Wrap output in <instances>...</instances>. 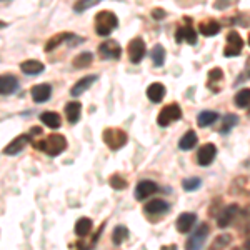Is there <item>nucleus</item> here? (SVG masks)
<instances>
[{"instance_id":"9d476101","label":"nucleus","mask_w":250,"mask_h":250,"mask_svg":"<svg viewBox=\"0 0 250 250\" xmlns=\"http://www.w3.org/2000/svg\"><path fill=\"white\" fill-rule=\"evenodd\" d=\"M217 155V147L213 144H205L197 152V162L200 167H208Z\"/></svg>"},{"instance_id":"c756f323","label":"nucleus","mask_w":250,"mask_h":250,"mask_svg":"<svg viewBox=\"0 0 250 250\" xmlns=\"http://www.w3.org/2000/svg\"><path fill=\"white\" fill-rule=\"evenodd\" d=\"M150 59H152V62H154L155 67L164 65V62H165V48L160 45V43L154 45V48L150 50Z\"/></svg>"},{"instance_id":"a211bd4d","label":"nucleus","mask_w":250,"mask_h":250,"mask_svg":"<svg viewBox=\"0 0 250 250\" xmlns=\"http://www.w3.org/2000/svg\"><path fill=\"white\" fill-rule=\"evenodd\" d=\"M97 80V75H87V77L80 79L79 82H75V85L72 87L70 94L74 97H79V95H83V92H87L88 88H90L92 85H94V82Z\"/></svg>"},{"instance_id":"c85d7f7f","label":"nucleus","mask_w":250,"mask_h":250,"mask_svg":"<svg viewBox=\"0 0 250 250\" xmlns=\"http://www.w3.org/2000/svg\"><path fill=\"white\" fill-rule=\"evenodd\" d=\"M92 60H94V54L92 52H82V54H79L77 57L72 60V65L74 68H85L92 63Z\"/></svg>"},{"instance_id":"bb28decb","label":"nucleus","mask_w":250,"mask_h":250,"mask_svg":"<svg viewBox=\"0 0 250 250\" xmlns=\"http://www.w3.org/2000/svg\"><path fill=\"white\" fill-rule=\"evenodd\" d=\"M237 122H239V117H237L235 114H225L224 119H222V124H220L219 132H220L222 135L229 134V132H230L232 128L237 125Z\"/></svg>"},{"instance_id":"cd10ccee","label":"nucleus","mask_w":250,"mask_h":250,"mask_svg":"<svg viewBox=\"0 0 250 250\" xmlns=\"http://www.w3.org/2000/svg\"><path fill=\"white\" fill-rule=\"evenodd\" d=\"M40 120L50 128H59L62 125V120H60L57 112H43V114H40Z\"/></svg>"},{"instance_id":"7ed1b4c3","label":"nucleus","mask_w":250,"mask_h":250,"mask_svg":"<svg viewBox=\"0 0 250 250\" xmlns=\"http://www.w3.org/2000/svg\"><path fill=\"white\" fill-rule=\"evenodd\" d=\"M102 139L110 150H119V148H122L124 145L127 144L128 137L122 128L112 127V128H105V130H104Z\"/></svg>"},{"instance_id":"9b49d317","label":"nucleus","mask_w":250,"mask_h":250,"mask_svg":"<svg viewBox=\"0 0 250 250\" xmlns=\"http://www.w3.org/2000/svg\"><path fill=\"white\" fill-rule=\"evenodd\" d=\"M157 192H159V185L155 182H152V180H142V182H139L135 187V199L145 200Z\"/></svg>"},{"instance_id":"2f4dec72","label":"nucleus","mask_w":250,"mask_h":250,"mask_svg":"<svg viewBox=\"0 0 250 250\" xmlns=\"http://www.w3.org/2000/svg\"><path fill=\"white\" fill-rule=\"evenodd\" d=\"M230 242H232V235H229V233H222V235H219L215 240L212 242V245L208 247V250H224L230 245Z\"/></svg>"},{"instance_id":"aec40b11","label":"nucleus","mask_w":250,"mask_h":250,"mask_svg":"<svg viewBox=\"0 0 250 250\" xmlns=\"http://www.w3.org/2000/svg\"><path fill=\"white\" fill-rule=\"evenodd\" d=\"M20 70L25 75H39L45 70V65L39 60H25V62L20 63Z\"/></svg>"},{"instance_id":"473e14b6","label":"nucleus","mask_w":250,"mask_h":250,"mask_svg":"<svg viewBox=\"0 0 250 250\" xmlns=\"http://www.w3.org/2000/svg\"><path fill=\"white\" fill-rule=\"evenodd\" d=\"M127 237H128V229L125 225H117L114 232H112V242L115 245L124 244V240H127Z\"/></svg>"},{"instance_id":"6ab92c4d","label":"nucleus","mask_w":250,"mask_h":250,"mask_svg":"<svg viewBox=\"0 0 250 250\" xmlns=\"http://www.w3.org/2000/svg\"><path fill=\"white\" fill-rule=\"evenodd\" d=\"M165 94H167V88H165L162 83L155 82V83H150V85L147 87V97L150 102L154 104H160L164 100Z\"/></svg>"},{"instance_id":"6e6552de","label":"nucleus","mask_w":250,"mask_h":250,"mask_svg":"<svg viewBox=\"0 0 250 250\" xmlns=\"http://www.w3.org/2000/svg\"><path fill=\"white\" fill-rule=\"evenodd\" d=\"M145 52H147V47H145V42L142 37H135L128 42L127 54H128V59H130L132 63L142 62V59L145 57Z\"/></svg>"},{"instance_id":"412c9836","label":"nucleus","mask_w":250,"mask_h":250,"mask_svg":"<svg viewBox=\"0 0 250 250\" xmlns=\"http://www.w3.org/2000/svg\"><path fill=\"white\" fill-rule=\"evenodd\" d=\"M65 115H67V120L70 124H77L80 120V115H82V104L80 102H68L65 105Z\"/></svg>"},{"instance_id":"f03ea898","label":"nucleus","mask_w":250,"mask_h":250,"mask_svg":"<svg viewBox=\"0 0 250 250\" xmlns=\"http://www.w3.org/2000/svg\"><path fill=\"white\" fill-rule=\"evenodd\" d=\"M119 25V19L114 12L110 10H102L95 15V32L100 37H107Z\"/></svg>"},{"instance_id":"dca6fc26","label":"nucleus","mask_w":250,"mask_h":250,"mask_svg":"<svg viewBox=\"0 0 250 250\" xmlns=\"http://www.w3.org/2000/svg\"><path fill=\"white\" fill-rule=\"evenodd\" d=\"M237 212H239V207H237L235 204L225 207L224 210L217 215V224H219V227H222V229L229 227V225H230V222L233 220V217L237 215Z\"/></svg>"},{"instance_id":"c9c22d12","label":"nucleus","mask_w":250,"mask_h":250,"mask_svg":"<svg viewBox=\"0 0 250 250\" xmlns=\"http://www.w3.org/2000/svg\"><path fill=\"white\" fill-rule=\"evenodd\" d=\"M222 79H224V72H222V68L215 67L208 72V85H210L212 82H220Z\"/></svg>"},{"instance_id":"4c0bfd02","label":"nucleus","mask_w":250,"mask_h":250,"mask_svg":"<svg viewBox=\"0 0 250 250\" xmlns=\"http://www.w3.org/2000/svg\"><path fill=\"white\" fill-rule=\"evenodd\" d=\"M152 17H154L155 20H162L167 17V12L162 10V9H154L152 10Z\"/></svg>"},{"instance_id":"a878e982","label":"nucleus","mask_w":250,"mask_h":250,"mask_svg":"<svg viewBox=\"0 0 250 250\" xmlns=\"http://www.w3.org/2000/svg\"><path fill=\"white\" fill-rule=\"evenodd\" d=\"M74 35L70 34V32H60V34L54 35V37L48 39V42L45 43V52H52L55 47H59L62 42H65V40H70Z\"/></svg>"},{"instance_id":"5701e85b","label":"nucleus","mask_w":250,"mask_h":250,"mask_svg":"<svg viewBox=\"0 0 250 250\" xmlns=\"http://www.w3.org/2000/svg\"><path fill=\"white\" fill-rule=\"evenodd\" d=\"M92 229H94V222H92L90 219H87V217H82V219H79L77 222H75V235L79 237H87L88 233L92 232Z\"/></svg>"},{"instance_id":"f704fd0d","label":"nucleus","mask_w":250,"mask_h":250,"mask_svg":"<svg viewBox=\"0 0 250 250\" xmlns=\"http://www.w3.org/2000/svg\"><path fill=\"white\" fill-rule=\"evenodd\" d=\"M108 184H110V187L115 188V190H125V188H127V185H128L127 180H125L124 177H120V175H112L110 180H108Z\"/></svg>"},{"instance_id":"f3484780","label":"nucleus","mask_w":250,"mask_h":250,"mask_svg":"<svg viewBox=\"0 0 250 250\" xmlns=\"http://www.w3.org/2000/svg\"><path fill=\"white\" fill-rule=\"evenodd\" d=\"M168 208H170V205L165 202V200L155 199V200H150L148 204H145L144 212L147 213V215H160V213L167 212Z\"/></svg>"},{"instance_id":"39448f33","label":"nucleus","mask_w":250,"mask_h":250,"mask_svg":"<svg viewBox=\"0 0 250 250\" xmlns=\"http://www.w3.org/2000/svg\"><path fill=\"white\" fill-rule=\"evenodd\" d=\"M208 232H210L208 225L200 224L199 227L190 233V237H188V240H187V245H185V250H200L202 249L204 242L207 240V237H208Z\"/></svg>"},{"instance_id":"2eb2a0df","label":"nucleus","mask_w":250,"mask_h":250,"mask_svg":"<svg viewBox=\"0 0 250 250\" xmlns=\"http://www.w3.org/2000/svg\"><path fill=\"white\" fill-rule=\"evenodd\" d=\"M32 94V99H34L35 104H43L50 99L52 95V85L48 83H39V85H34L30 90Z\"/></svg>"},{"instance_id":"ddd939ff","label":"nucleus","mask_w":250,"mask_h":250,"mask_svg":"<svg viewBox=\"0 0 250 250\" xmlns=\"http://www.w3.org/2000/svg\"><path fill=\"white\" fill-rule=\"evenodd\" d=\"M19 90V79L12 74L0 75V95H10Z\"/></svg>"},{"instance_id":"f8f14e48","label":"nucleus","mask_w":250,"mask_h":250,"mask_svg":"<svg viewBox=\"0 0 250 250\" xmlns=\"http://www.w3.org/2000/svg\"><path fill=\"white\" fill-rule=\"evenodd\" d=\"M30 142H32L30 135H27V134L17 135L9 145H7L5 148H3V154H5V155H17V154H20V152L23 150V148H25V145L30 144Z\"/></svg>"},{"instance_id":"20e7f679","label":"nucleus","mask_w":250,"mask_h":250,"mask_svg":"<svg viewBox=\"0 0 250 250\" xmlns=\"http://www.w3.org/2000/svg\"><path fill=\"white\" fill-rule=\"evenodd\" d=\"M179 119H182V108H180L179 104H168L165 105L162 110H160L159 117H157V124L160 127H168L170 124L177 122Z\"/></svg>"},{"instance_id":"72a5a7b5","label":"nucleus","mask_w":250,"mask_h":250,"mask_svg":"<svg viewBox=\"0 0 250 250\" xmlns=\"http://www.w3.org/2000/svg\"><path fill=\"white\" fill-rule=\"evenodd\" d=\"M200 185H202V180H200L199 177H190V179L182 180V187H184V190H187V192L197 190V188H200Z\"/></svg>"},{"instance_id":"7c9ffc66","label":"nucleus","mask_w":250,"mask_h":250,"mask_svg":"<svg viewBox=\"0 0 250 250\" xmlns=\"http://www.w3.org/2000/svg\"><path fill=\"white\" fill-rule=\"evenodd\" d=\"M235 105L239 108H249L250 105V90L249 88H242L235 94V99H233Z\"/></svg>"},{"instance_id":"b1692460","label":"nucleus","mask_w":250,"mask_h":250,"mask_svg":"<svg viewBox=\"0 0 250 250\" xmlns=\"http://www.w3.org/2000/svg\"><path fill=\"white\" fill-rule=\"evenodd\" d=\"M197 142H199V137H197L195 130H187V132H185V135L179 140V148H180V150H184V152L190 150V148L195 147Z\"/></svg>"},{"instance_id":"1a4fd4ad","label":"nucleus","mask_w":250,"mask_h":250,"mask_svg":"<svg viewBox=\"0 0 250 250\" xmlns=\"http://www.w3.org/2000/svg\"><path fill=\"white\" fill-rule=\"evenodd\" d=\"M99 54L104 60H117L122 55V47L117 40H105L104 43H100Z\"/></svg>"},{"instance_id":"f257e3e1","label":"nucleus","mask_w":250,"mask_h":250,"mask_svg":"<svg viewBox=\"0 0 250 250\" xmlns=\"http://www.w3.org/2000/svg\"><path fill=\"white\" fill-rule=\"evenodd\" d=\"M34 147L40 152H45L50 157H57L60 154H63L67 148V139L60 134H50L47 139L34 142Z\"/></svg>"},{"instance_id":"4468645a","label":"nucleus","mask_w":250,"mask_h":250,"mask_svg":"<svg viewBox=\"0 0 250 250\" xmlns=\"http://www.w3.org/2000/svg\"><path fill=\"white\" fill-rule=\"evenodd\" d=\"M197 222V215L193 212H184L179 215V219L175 222V227L180 233H188L193 229Z\"/></svg>"},{"instance_id":"e433bc0d","label":"nucleus","mask_w":250,"mask_h":250,"mask_svg":"<svg viewBox=\"0 0 250 250\" xmlns=\"http://www.w3.org/2000/svg\"><path fill=\"white\" fill-rule=\"evenodd\" d=\"M99 2H95V0H88V2H75L74 5V10L75 12H85L88 9H92V7H95Z\"/></svg>"},{"instance_id":"ea45409f","label":"nucleus","mask_w":250,"mask_h":250,"mask_svg":"<svg viewBox=\"0 0 250 250\" xmlns=\"http://www.w3.org/2000/svg\"><path fill=\"white\" fill-rule=\"evenodd\" d=\"M232 250H242L240 247H235V249H232Z\"/></svg>"},{"instance_id":"393cba45","label":"nucleus","mask_w":250,"mask_h":250,"mask_svg":"<svg viewBox=\"0 0 250 250\" xmlns=\"http://www.w3.org/2000/svg\"><path fill=\"white\" fill-rule=\"evenodd\" d=\"M219 120V114L213 110H204L200 112L199 115H197V124H199V127H210L213 122H217Z\"/></svg>"},{"instance_id":"58836bf2","label":"nucleus","mask_w":250,"mask_h":250,"mask_svg":"<svg viewBox=\"0 0 250 250\" xmlns=\"http://www.w3.org/2000/svg\"><path fill=\"white\" fill-rule=\"evenodd\" d=\"M30 134H40V135H42V128H40V127H34V128H30Z\"/></svg>"},{"instance_id":"423d86ee","label":"nucleus","mask_w":250,"mask_h":250,"mask_svg":"<svg viewBox=\"0 0 250 250\" xmlns=\"http://www.w3.org/2000/svg\"><path fill=\"white\" fill-rule=\"evenodd\" d=\"M242 48H244V39L237 30H230L227 35V45L224 48V55L225 57H237L242 54Z\"/></svg>"},{"instance_id":"4be33fe9","label":"nucleus","mask_w":250,"mask_h":250,"mask_svg":"<svg viewBox=\"0 0 250 250\" xmlns=\"http://www.w3.org/2000/svg\"><path fill=\"white\" fill-rule=\"evenodd\" d=\"M199 30L204 37H213V35H217L222 30V27L217 20H205V22H200Z\"/></svg>"},{"instance_id":"0eeeda50","label":"nucleus","mask_w":250,"mask_h":250,"mask_svg":"<svg viewBox=\"0 0 250 250\" xmlns=\"http://www.w3.org/2000/svg\"><path fill=\"white\" fill-rule=\"evenodd\" d=\"M185 25H180L175 32V42L177 43H188V45H195L197 43V32L192 29V20L185 17Z\"/></svg>"}]
</instances>
